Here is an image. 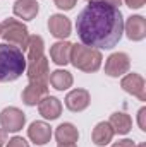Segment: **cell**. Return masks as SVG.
Segmentation results:
<instances>
[{
	"label": "cell",
	"mask_w": 146,
	"mask_h": 147,
	"mask_svg": "<svg viewBox=\"0 0 146 147\" xmlns=\"http://www.w3.org/2000/svg\"><path fill=\"white\" fill-rule=\"evenodd\" d=\"M76 31L84 46L110 50L120 41L124 33L122 12L119 7L102 0L88 2L77 16Z\"/></svg>",
	"instance_id": "obj_1"
},
{
	"label": "cell",
	"mask_w": 146,
	"mask_h": 147,
	"mask_svg": "<svg viewBox=\"0 0 146 147\" xmlns=\"http://www.w3.org/2000/svg\"><path fill=\"white\" fill-rule=\"evenodd\" d=\"M26 70V57L14 45L0 43V82H12Z\"/></svg>",
	"instance_id": "obj_2"
},
{
	"label": "cell",
	"mask_w": 146,
	"mask_h": 147,
	"mask_svg": "<svg viewBox=\"0 0 146 147\" xmlns=\"http://www.w3.org/2000/svg\"><path fill=\"white\" fill-rule=\"evenodd\" d=\"M102 53L96 48H89L84 45H72L71 50V63L76 69L83 70V72H96L102 67Z\"/></svg>",
	"instance_id": "obj_3"
},
{
	"label": "cell",
	"mask_w": 146,
	"mask_h": 147,
	"mask_svg": "<svg viewBox=\"0 0 146 147\" xmlns=\"http://www.w3.org/2000/svg\"><path fill=\"white\" fill-rule=\"evenodd\" d=\"M9 45H14L17 46L19 50H28V43H29V33H28V28L19 22L17 19H5L2 22V34Z\"/></svg>",
	"instance_id": "obj_4"
},
{
	"label": "cell",
	"mask_w": 146,
	"mask_h": 147,
	"mask_svg": "<svg viewBox=\"0 0 146 147\" xmlns=\"http://www.w3.org/2000/svg\"><path fill=\"white\" fill-rule=\"evenodd\" d=\"M26 72L29 82H38V84H46L50 79V69H48V60L43 55L38 57H28L26 58Z\"/></svg>",
	"instance_id": "obj_5"
},
{
	"label": "cell",
	"mask_w": 146,
	"mask_h": 147,
	"mask_svg": "<svg viewBox=\"0 0 146 147\" xmlns=\"http://www.w3.org/2000/svg\"><path fill=\"white\" fill-rule=\"evenodd\" d=\"M26 123V116L19 108L9 106L0 113V125L5 132H19Z\"/></svg>",
	"instance_id": "obj_6"
},
{
	"label": "cell",
	"mask_w": 146,
	"mask_h": 147,
	"mask_svg": "<svg viewBox=\"0 0 146 147\" xmlns=\"http://www.w3.org/2000/svg\"><path fill=\"white\" fill-rule=\"evenodd\" d=\"M131 69V58L127 53H112L105 62V74L110 77H122Z\"/></svg>",
	"instance_id": "obj_7"
},
{
	"label": "cell",
	"mask_w": 146,
	"mask_h": 147,
	"mask_svg": "<svg viewBox=\"0 0 146 147\" xmlns=\"http://www.w3.org/2000/svg\"><path fill=\"white\" fill-rule=\"evenodd\" d=\"M120 87L126 92L136 96L139 101H146V84H145V79L139 74L132 72V74L124 75L122 80H120Z\"/></svg>",
	"instance_id": "obj_8"
},
{
	"label": "cell",
	"mask_w": 146,
	"mask_h": 147,
	"mask_svg": "<svg viewBox=\"0 0 146 147\" xmlns=\"http://www.w3.org/2000/svg\"><path fill=\"white\" fill-rule=\"evenodd\" d=\"M45 96H48V86L46 84H38V82H29L24 87L23 94H21L23 103L28 105V106H36Z\"/></svg>",
	"instance_id": "obj_9"
},
{
	"label": "cell",
	"mask_w": 146,
	"mask_h": 147,
	"mask_svg": "<svg viewBox=\"0 0 146 147\" xmlns=\"http://www.w3.org/2000/svg\"><path fill=\"white\" fill-rule=\"evenodd\" d=\"M124 29L131 41H141L146 38V19L143 16H131L124 24Z\"/></svg>",
	"instance_id": "obj_10"
},
{
	"label": "cell",
	"mask_w": 146,
	"mask_h": 147,
	"mask_svg": "<svg viewBox=\"0 0 146 147\" xmlns=\"http://www.w3.org/2000/svg\"><path fill=\"white\" fill-rule=\"evenodd\" d=\"M89 101H91V98L86 89H74L65 96V106L74 113L84 111L89 106Z\"/></svg>",
	"instance_id": "obj_11"
},
{
	"label": "cell",
	"mask_w": 146,
	"mask_h": 147,
	"mask_svg": "<svg viewBox=\"0 0 146 147\" xmlns=\"http://www.w3.org/2000/svg\"><path fill=\"white\" fill-rule=\"evenodd\" d=\"M28 137L36 144V146H45L52 139V128L45 121H33L28 128Z\"/></svg>",
	"instance_id": "obj_12"
},
{
	"label": "cell",
	"mask_w": 146,
	"mask_h": 147,
	"mask_svg": "<svg viewBox=\"0 0 146 147\" xmlns=\"http://www.w3.org/2000/svg\"><path fill=\"white\" fill-rule=\"evenodd\" d=\"M48 29H50L52 36L64 39L71 34V21L62 14H53L48 19Z\"/></svg>",
	"instance_id": "obj_13"
},
{
	"label": "cell",
	"mask_w": 146,
	"mask_h": 147,
	"mask_svg": "<svg viewBox=\"0 0 146 147\" xmlns=\"http://www.w3.org/2000/svg\"><path fill=\"white\" fill-rule=\"evenodd\" d=\"M38 110H40V115L43 118H46V120H57L60 116V113H62V103L55 96H45L38 103Z\"/></svg>",
	"instance_id": "obj_14"
},
{
	"label": "cell",
	"mask_w": 146,
	"mask_h": 147,
	"mask_svg": "<svg viewBox=\"0 0 146 147\" xmlns=\"http://www.w3.org/2000/svg\"><path fill=\"white\" fill-rule=\"evenodd\" d=\"M71 50L72 45L69 41H57L50 48V57L57 65H67L71 62Z\"/></svg>",
	"instance_id": "obj_15"
},
{
	"label": "cell",
	"mask_w": 146,
	"mask_h": 147,
	"mask_svg": "<svg viewBox=\"0 0 146 147\" xmlns=\"http://www.w3.org/2000/svg\"><path fill=\"white\" fill-rule=\"evenodd\" d=\"M38 10H40V7H38L36 0H17L14 3V14L23 21L35 19Z\"/></svg>",
	"instance_id": "obj_16"
},
{
	"label": "cell",
	"mask_w": 146,
	"mask_h": 147,
	"mask_svg": "<svg viewBox=\"0 0 146 147\" xmlns=\"http://www.w3.org/2000/svg\"><path fill=\"white\" fill-rule=\"evenodd\" d=\"M108 123L112 125L113 132L119 134V135H126V134H129L131 128H132V120H131V116H129L127 113H124V111L113 113V115L110 116Z\"/></svg>",
	"instance_id": "obj_17"
},
{
	"label": "cell",
	"mask_w": 146,
	"mask_h": 147,
	"mask_svg": "<svg viewBox=\"0 0 146 147\" xmlns=\"http://www.w3.org/2000/svg\"><path fill=\"white\" fill-rule=\"evenodd\" d=\"M113 135H115V132H113V128L108 121H100L93 130V142L102 147L108 146L113 139Z\"/></svg>",
	"instance_id": "obj_18"
},
{
	"label": "cell",
	"mask_w": 146,
	"mask_h": 147,
	"mask_svg": "<svg viewBox=\"0 0 146 147\" xmlns=\"http://www.w3.org/2000/svg\"><path fill=\"white\" fill-rule=\"evenodd\" d=\"M55 139L59 144H76L79 139V132L72 123H62L55 130Z\"/></svg>",
	"instance_id": "obj_19"
},
{
	"label": "cell",
	"mask_w": 146,
	"mask_h": 147,
	"mask_svg": "<svg viewBox=\"0 0 146 147\" xmlns=\"http://www.w3.org/2000/svg\"><path fill=\"white\" fill-rule=\"evenodd\" d=\"M48 82H50L57 91H65V89H69V87L72 86L74 79H72V74L71 72L59 69V70H53V72L50 74Z\"/></svg>",
	"instance_id": "obj_20"
},
{
	"label": "cell",
	"mask_w": 146,
	"mask_h": 147,
	"mask_svg": "<svg viewBox=\"0 0 146 147\" xmlns=\"http://www.w3.org/2000/svg\"><path fill=\"white\" fill-rule=\"evenodd\" d=\"M53 2L60 10H71V9H74L77 0H53Z\"/></svg>",
	"instance_id": "obj_21"
},
{
	"label": "cell",
	"mask_w": 146,
	"mask_h": 147,
	"mask_svg": "<svg viewBox=\"0 0 146 147\" xmlns=\"http://www.w3.org/2000/svg\"><path fill=\"white\" fill-rule=\"evenodd\" d=\"M7 147H29V144H28L23 137H12V139L7 142Z\"/></svg>",
	"instance_id": "obj_22"
},
{
	"label": "cell",
	"mask_w": 146,
	"mask_h": 147,
	"mask_svg": "<svg viewBox=\"0 0 146 147\" xmlns=\"http://www.w3.org/2000/svg\"><path fill=\"white\" fill-rule=\"evenodd\" d=\"M138 123H139V128L146 132V108H141L138 111Z\"/></svg>",
	"instance_id": "obj_23"
},
{
	"label": "cell",
	"mask_w": 146,
	"mask_h": 147,
	"mask_svg": "<svg viewBox=\"0 0 146 147\" xmlns=\"http://www.w3.org/2000/svg\"><path fill=\"white\" fill-rule=\"evenodd\" d=\"M146 0H126V5L131 7V9H141L145 5Z\"/></svg>",
	"instance_id": "obj_24"
},
{
	"label": "cell",
	"mask_w": 146,
	"mask_h": 147,
	"mask_svg": "<svg viewBox=\"0 0 146 147\" xmlns=\"http://www.w3.org/2000/svg\"><path fill=\"white\" fill-rule=\"evenodd\" d=\"M112 147H136V146H134V142H132L131 139H124V140H119V142H115Z\"/></svg>",
	"instance_id": "obj_25"
},
{
	"label": "cell",
	"mask_w": 146,
	"mask_h": 147,
	"mask_svg": "<svg viewBox=\"0 0 146 147\" xmlns=\"http://www.w3.org/2000/svg\"><path fill=\"white\" fill-rule=\"evenodd\" d=\"M5 142H7V132L2 128V130H0V147H3Z\"/></svg>",
	"instance_id": "obj_26"
},
{
	"label": "cell",
	"mask_w": 146,
	"mask_h": 147,
	"mask_svg": "<svg viewBox=\"0 0 146 147\" xmlns=\"http://www.w3.org/2000/svg\"><path fill=\"white\" fill-rule=\"evenodd\" d=\"M102 2H107V3L113 5V7H119V5L122 3V0H102Z\"/></svg>",
	"instance_id": "obj_27"
},
{
	"label": "cell",
	"mask_w": 146,
	"mask_h": 147,
	"mask_svg": "<svg viewBox=\"0 0 146 147\" xmlns=\"http://www.w3.org/2000/svg\"><path fill=\"white\" fill-rule=\"evenodd\" d=\"M59 147H77L76 144H59Z\"/></svg>",
	"instance_id": "obj_28"
},
{
	"label": "cell",
	"mask_w": 146,
	"mask_h": 147,
	"mask_svg": "<svg viewBox=\"0 0 146 147\" xmlns=\"http://www.w3.org/2000/svg\"><path fill=\"white\" fill-rule=\"evenodd\" d=\"M138 147H146V144H141V146H138Z\"/></svg>",
	"instance_id": "obj_29"
},
{
	"label": "cell",
	"mask_w": 146,
	"mask_h": 147,
	"mask_svg": "<svg viewBox=\"0 0 146 147\" xmlns=\"http://www.w3.org/2000/svg\"><path fill=\"white\" fill-rule=\"evenodd\" d=\"M0 34H2V24H0Z\"/></svg>",
	"instance_id": "obj_30"
}]
</instances>
